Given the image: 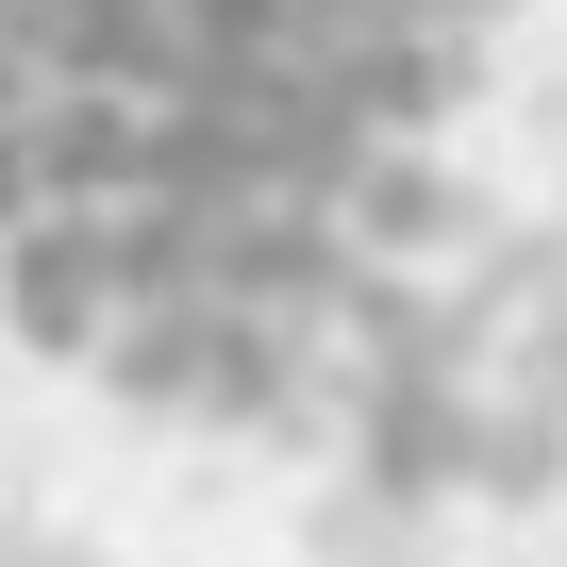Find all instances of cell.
I'll return each instance as SVG.
<instances>
[{
    "label": "cell",
    "instance_id": "6da1fadb",
    "mask_svg": "<svg viewBox=\"0 0 567 567\" xmlns=\"http://www.w3.org/2000/svg\"><path fill=\"white\" fill-rule=\"evenodd\" d=\"M501 0H0V301L167 417H267L434 234Z\"/></svg>",
    "mask_w": 567,
    "mask_h": 567
}]
</instances>
